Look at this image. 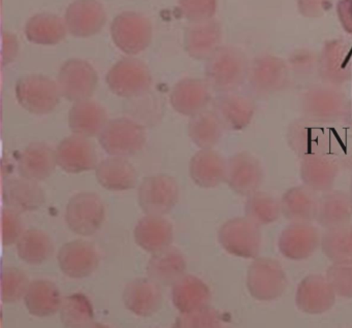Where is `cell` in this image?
Returning a JSON list of instances; mask_svg holds the SVG:
<instances>
[{"mask_svg":"<svg viewBox=\"0 0 352 328\" xmlns=\"http://www.w3.org/2000/svg\"><path fill=\"white\" fill-rule=\"evenodd\" d=\"M249 61L246 54L234 45H221L206 60L205 80L212 90L234 92L246 83Z\"/></svg>","mask_w":352,"mask_h":328,"instance_id":"6da1fadb","label":"cell"},{"mask_svg":"<svg viewBox=\"0 0 352 328\" xmlns=\"http://www.w3.org/2000/svg\"><path fill=\"white\" fill-rule=\"evenodd\" d=\"M348 100L341 87L324 83L313 85L300 97V113L315 123L329 125L342 121Z\"/></svg>","mask_w":352,"mask_h":328,"instance_id":"7a4b0ae2","label":"cell"},{"mask_svg":"<svg viewBox=\"0 0 352 328\" xmlns=\"http://www.w3.org/2000/svg\"><path fill=\"white\" fill-rule=\"evenodd\" d=\"M102 150L110 156H135L147 142V132L139 122L129 118L110 120L98 135Z\"/></svg>","mask_w":352,"mask_h":328,"instance_id":"3957f363","label":"cell"},{"mask_svg":"<svg viewBox=\"0 0 352 328\" xmlns=\"http://www.w3.org/2000/svg\"><path fill=\"white\" fill-rule=\"evenodd\" d=\"M289 78L285 60L273 54H261L250 61L246 82L254 96L265 98L281 92Z\"/></svg>","mask_w":352,"mask_h":328,"instance_id":"277c9868","label":"cell"},{"mask_svg":"<svg viewBox=\"0 0 352 328\" xmlns=\"http://www.w3.org/2000/svg\"><path fill=\"white\" fill-rule=\"evenodd\" d=\"M113 43L122 53L135 56L145 51L152 41L151 21L138 12H120L111 24Z\"/></svg>","mask_w":352,"mask_h":328,"instance_id":"5b68a950","label":"cell"},{"mask_svg":"<svg viewBox=\"0 0 352 328\" xmlns=\"http://www.w3.org/2000/svg\"><path fill=\"white\" fill-rule=\"evenodd\" d=\"M106 83L113 94L122 98H135L151 88L152 74L145 62L138 58L119 60L109 70Z\"/></svg>","mask_w":352,"mask_h":328,"instance_id":"8992f818","label":"cell"},{"mask_svg":"<svg viewBox=\"0 0 352 328\" xmlns=\"http://www.w3.org/2000/svg\"><path fill=\"white\" fill-rule=\"evenodd\" d=\"M19 105L34 115H47L60 102L61 93L57 82L44 74L22 76L15 87Z\"/></svg>","mask_w":352,"mask_h":328,"instance_id":"52a82bcc","label":"cell"},{"mask_svg":"<svg viewBox=\"0 0 352 328\" xmlns=\"http://www.w3.org/2000/svg\"><path fill=\"white\" fill-rule=\"evenodd\" d=\"M246 284L251 296L257 300L271 301L285 292L287 276L278 260L257 257L249 266Z\"/></svg>","mask_w":352,"mask_h":328,"instance_id":"ba28073f","label":"cell"},{"mask_svg":"<svg viewBox=\"0 0 352 328\" xmlns=\"http://www.w3.org/2000/svg\"><path fill=\"white\" fill-rule=\"evenodd\" d=\"M218 241L230 255L255 259L261 253V227L246 217H236L221 225L218 231Z\"/></svg>","mask_w":352,"mask_h":328,"instance_id":"9c48e42d","label":"cell"},{"mask_svg":"<svg viewBox=\"0 0 352 328\" xmlns=\"http://www.w3.org/2000/svg\"><path fill=\"white\" fill-rule=\"evenodd\" d=\"M65 223L76 234L90 237L100 230L106 218L102 198L94 192H81L69 200Z\"/></svg>","mask_w":352,"mask_h":328,"instance_id":"30bf717a","label":"cell"},{"mask_svg":"<svg viewBox=\"0 0 352 328\" xmlns=\"http://www.w3.org/2000/svg\"><path fill=\"white\" fill-rule=\"evenodd\" d=\"M179 196L178 183L166 173L145 177L138 189V201L146 215L164 216L178 204Z\"/></svg>","mask_w":352,"mask_h":328,"instance_id":"8fae6325","label":"cell"},{"mask_svg":"<svg viewBox=\"0 0 352 328\" xmlns=\"http://www.w3.org/2000/svg\"><path fill=\"white\" fill-rule=\"evenodd\" d=\"M56 82L61 96L75 103L91 98L98 87V76L89 62L73 58L61 65Z\"/></svg>","mask_w":352,"mask_h":328,"instance_id":"7c38bea8","label":"cell"},{"mask_svg":"<svg viewBox=\"0 0 352 328\" xmlns=\"http://www.w3.org/2000/svg\"><path fill=\"white\" fill-rule=\"evenodd\" d=\"M318 76L324 84L341 87L352 78V45L343 39H331L318 54Z\"/></svg>","mask_w":352,"mask_h":328,"instance_id":"4fadbf2b","label":"cell"},{"mask_svg":"<svg viewBox=\"0 0 352 328\" xmlns=\"http://www.w3.org/2000/svg\"><path fill=\"white\" fill-rule=\"evenodd\" d=\"M265 171L261 161L249 152H239L228 159L226 183L238 195H251L261 190Z\"/></svg>","mask_w":352,"mask_h":328,"instance_id":"5bb4252c","label":"cell"},{"mask_svg":"<svg viewBox=\"0 0 352 328\" xmlns=\"http://www.w3.org/2000/svg\"><path fill=\"white\" fill-rule=\"evenodd\" d=\"M321 243L318 228L312 223H290L278 239L280 253L289 260L300 261L310 258Z\"/></svg>","mask_w":352,"mask_h":328,"instance_id":"9a60e30c","label":"cell"},{"mask_svg":"<svg viewBox=\"0 0 352 328\" xmlns=\"http://www.w3.org/2000/svg\"><path fill=\"white\" fill-rule=\"evenodd\" d=\"M65 22L73 36L87 39L100 33L107 22V12L98 0H75L65 10Z\"/></svg>","mask_w":352,"mask_h":328,"instance_id":"2e32d148","label":"cell"},{"mask_svg":"<svg viewBox=\"0 0 352 328\" xmlns=\"http://www.w3.org/2000/svg\"><path fill=\"white\" fill-rule=\"evenodd\" d=\"M224 129L241 131L250 125L256 105L248 95L242 93H220L213 100V109Z\"/></svg>","mask_w":352,"mask_h":328,"instance_id":"e0dca14e","label":"cell"},{"mask_svg":"<svg viewBox=\"0 0 352 328\" xmlns=\"http://www.w3.org/2000/svg\"><path fill=\"white\" fill-rule=\"evenodd\" d=\"M57 262L65 276L72 278H84L91 276L98 267L100 254L89 241L76 239L60 248Z\"/></svg>","mask_w":352,"mask_h":328,"instance_id":"ac0fdd59","label":"cell"},{"mask_svg":"<svg viewBox=\"0 0 352 328\" xmlns=\"http://www.w3.org/2000/svg\"><path fill=\"white\" fill-rule=\"evenodd\" d=\"M57 166L67 173H86L98 166V155L94 144L83 136L73 135L63 138L56 150Z\"/></svg>","mask_w":352,"mask_h":328,"instance_id":"d6986e66","label":"cell"},{"mask_svg":"<svg viewBox=\"0 0 352 328\" xmlns=\"http://www.w3.org/2000/svg\"><path fill=\"white\" fill-rule=\"evenodd\" d=\"M286 142L290 150L302 159L314 153L325 152L329 135L324 126L302 116L290 122L286 131Z\"/></svg>","mask_w":352,"mask_h":328,"instance_id":"ffe728a7","label":"cell"},{"mask_svg":"<svg viewBox=\"0 0 352 328\" xmlns=\"http://www.w3.org/2000/svg\"><path fill=\"white\" fill-rule=\"evenodd\" d=\"M336 292L327 276L312 274L302 278L296 289V307L306 314L319 315L333 307Z\"/></svg>","mask_w":352,"mask_h":328,"instance_id":"44dd1931","label":"cell"},{"mask_svg":"<svg viewBox=\"0 0 352 328\" xmlns=\"http://www.w3.org/2000/svg\"><path fill=\"white\" fill-rule=\"evenodd\" d=\"M340 171L337 159L327 151L308 155L300 161V177L302 183L317 193L333 189Z\"/></svg>","mask_w":352,"mask_h":328,"instance_id":"7402d4cb","label":"cell"},{"mask_svg":"<svg viewBox=\"0 0 352 328\" xmlns=\"http://www.w3.org/2000/svg\"><path fill=\"white\" fill-rule=\"evenodd\" d=\"M211 90L206 80L195 78H183L170 91V105L180 115L193 117L206 111L211 103Z\"/></svg>","mask_w":352,"mask_h":328,"instance_id":"603a6c76","label":"cell"},{"mask_svg":"<svg viewBox=\"0 0 352 328\" xmlns=\"http://www.w3.org/2000/svg\"><path fill=\"white\" fill-rule=\"evenodd\" d=\"M222 41V28L215 19L204 22L190 23L184 33V49L189 57L207 60L215 53Z\"/></svg>","mask_w":352,"mask_h":328,"instance_id":"cb8c5ba5","label":"cell"},{"mask_svg":"<svg viewBox=\"0 0 352 328\" xmlns=\"http://www.w3.org/2000/svg\"><path fill=\"white\" fill-rule=\"evenodd\" d=\"M228 160L213 149H201L189 162V175L195 185L205 189L226 183Z\"/></svg>","mask_w":352,"mask_h":328,"instance_id":"d4e9b609","label":"cell"},{"mask_svg":"<svg viewBox=\"0 0 352 328\" xmlns=\"http://www.w3.org/2000/svg\"><path fill=\"white\" fill-rule=\"evenodd\" d=\"M125 307L139 317H150L162 307L160 286L149 278L131 281L122 294Z\"/></svg>","mask_w":352,"mask_h":328,"instance_id":"484cf974","label":"cell"},{"mask_svg":"<svg viewBox=\"0 0 352 328\" xmlns=\"http://www.w3.org/2000/svg\"><path fill=\"white\" fill-rule=\"evenodd\" d=\"M3 196L7 208L18 212H34L46 201L44 190L38 182L21 175L6 181Z\"/></svg>","mask_w":352,"mask_h":328,"instance_id":"4316f807","label":"cell"},{"mask_svg":"<svg viewBox=\"0 0 352 328\" xmlns=\"http://www.w3.org/2000/svg\"><path fill=\"white\" fill-rule=\"evenodd\" d=\"M133 235L135 243L144 251L157 253L172 245L174 227L164 216L146 215L135 225Z\"/></svg>","mask_w":352,"mask_h":328,"instance_id":"83f0119b","label":"cell"},{"mask_svg":"<svg viewBox=\"0 0 352 328\" xmlns=\"http://www.w3.org/2000/svg\"><path fill=\"white\" fill-rule=\"evenodd\" d=\"M57 166L56 153L49 144L36 142L28 144L20 155L18 171L21 177L40 182L48 179Z\"/></svg>","mask_w":352,"mask_h":328,"instance_id":"f1b7e54d","label":"cell"},{"mask_svg":"<svg viewBox=\"0 0 352 328\" xmlns=\"http://www.w3.org/2000/svg\"><path fill=\"white\" fill-rule=\"evenodd\" d=\"M319 196L305 185L294 186L284 192L280 199L282 216L290 223L316 221Z\"/></svg>","mask_w":352,"mask_h":328,"instance_id":"f546056e","label":"cell"},{"mask_svg":"<svg viewBox=\"0 0 352 328\" xmlns=\"http://www.w3.org/2000/svg\"><path fill=\"white\" fill-rule=\"evenodd\" d=\"M108 122L104 107L92 99L78 101L69 109V129L76 135L87 138L98 136Z\"/></svg>","mask_w":352,"mask_h":328,"instance_id":"4dcf8cb0","label":"cell"},{"mask_svg":"<svg viewBox=\"0 0 352 328\" xmlns=\"http://www.w3.org/2000/svg\"><path fill=\"white\" fill-rule=\"evenodd\" d=\"M187 270L184 255L177 248L170 247L152 254L147 264L148 278L160 286H173Z\"/></svg>","mask_w":352,"mask_h":328,"instance_id":"1f68e13d","label":"cell"},{"mask_svg":"<svg viewBox=\"0 0 352 328\" xmlns=\"http://www.w3.org/2000/svg\"><path fill=\"white\" fill-rule=\"evenodd\" d=\"M352 220V198L349 192L331 189L319 196L316 222L324 229L349 224Z\"/></svg>","mask_w":352,"mask_h":328,"instance_id":"d6a6232c","label":"cell"},{"mask_svg":"<svg viewBox=\"0 0 352 328\" xmlns=\"http://www.w3.org/2000/svg\"><path fill=\"white\" fill-rule=\"evenodd\" d=\"M173 305L183 313H190L209 307L211 290L195 274H185L172 286Z\"/></svg>","mask_w":352,"mask_h":328,"instance_id":"836d02e7","label":"cell"},{"mask_svg":"<svg viewBox=\"0 0 352 328\" xmlns=\"http://www.w3.org/2000/svg\"><path fill=\"white\" fill-rule=\"evenodd\" d=\"M96 177L98 184L109 191H127L133 189L138 181L137 171L123 157L110 156L98 162Z\"/></svg>","mask_w":352,"mask_h":328,"instance_id":"e575fe53","label":"cell"},{"mask_svg":"<svg viewBox=\"0 0 352 328\" xmlns=\"http://www.w3.org/2000/svg\"><path fill=\"white\" fill-rule=\"evenodd\" d=\"M58 287L48 280L30 282L24 303L30 315L38 318L51 317L60 309L63 303Z\"/></svg>","mask_w":352,"mask_h":328,"instance_id":"d590c367","label":"cell"},{"mask_svg":"<svg viewBox=\"0 0 352 328\" xmlns=\"http://www.w3.org/2000/svg\"><path fill=\"white\" fill-rule=\"evenodd\" d=\"M67 25L52 12H40L34 14L26 22L24 33L30 43L41 45H55L67 36Z\"/></svg>","mask_w":352,"mask_h":328,"instance_id":"8d00e7d4","label":"cell"},{"mask_svg":"<svg viewBox=\"0 0 352 328\" xmlns=\"http://www.w3.org/2000/svg\"><path fill=\"white\" fill-rule=\"evenodd\" d=\"M16 249L22 261L30 265H40L52 256L54 245L45 231L30 228L22 233Z\"/></svg>","mask_w":352,"mask_h":328,"instance_id":"74e56055","label":"cell"},{"mask_svg":"<svg viewBox=\"0 0 352 328\" xmlns=\"http://www.w3.org/2000/svg\"><path fill=\"white\" fill-rule=\"evenodd\" d=\"M188 135L191 142L201 149H213L221 140L224 127L213 111H201L190 118Z\"/></svg>","mask_w":352,"mask_h":328,"instance_id":"f35d334b","label":"cell"},{"mask_svg":"<svg viewBox=\"0 0 352 328\" xmlns=\"http://www.w3.org/2000/svg\"><path fill=\"white\" fill-rule=\"evenodd\" d=\"M244 212L245 217L259 227L273 224L282 216L280 200L261 190L247 196Z\"/></svg>","mask_w":352,"mask_h":328,"instance_id":"ab89813d","label":"cell"},{"mask_svg":"<svg viewBox=\"0 0 352 328\" xmlns=\"http://www.w3.org/2000/svg\"><path fill=\"white\" fill-rule=\"evenodd\" d=\"M59 315L65 328H87L94 323V305L85 294L75 293L63 299Z\"/></svg>","mask_w":352,"mask_h":328,"instance_id":"60d3db41","label":"cell"},{"mask_svg":"<svg viewBox=\"0 0 352 328\" xmlns=\"http://www.w3.org/2000/svg\"><path fill=\"white\" fill-rule=\"evenodd\" d=\"M321 250L333 263L352 260V224L325 229L321 235Z\"/></svg>","mask_w":352,"mask_h":328,"instance_id":"b9f144b4","label":"cell"},{"mask_svg":"<svg viewBox=\"0 0 352 328\" xmlns=\"http://www.w3.org/2000/svg\"><path fill=\"white\" fill-rule=\"evenodd\" d=\"M30 282L28 274L17 267H5L1 276V298L3 303H14L25 297Z\"/></svg>","mask_w":352,"mask_h":328,"instance_id":"7bdbcfd3","label":"cell"},{"mask_svg":"<svg viewBox=\"0 0 352 328\" xmlns=\"http://www.w3.org/2000/svg\"><path fill=\"white\" fill-rule=\"evenodd\" d=\"M221 318L213 307H206L190 313L180 314L172 328H220Z\"/></svg>","mask_w":352,"mask_h":328,"instance_id":"ee69618b","label":"cell"},{"mask_svg":"<svg viewBox=\"0 0 352 328\" xmlns=\"http://www.w3.org/2000/svg\"><path fill=\"white\" fill-rule=\"evenodd\" d=\"M290 74L298 78H308L318 74V54L310 49H296L290 54L287 61Z\"/></svg>","mask_w":352,"mask_h":328,"instance_id":"f6af8a7d","label":"cell"},{"mask_svg":"<svg viewBox=\"0 0 352 328\" xmlns=\"http://www.w3.org/2000/svg\"><path fill=\"white\" fill-rule=\"evenodd\" d=\"M327 278L336 294L352 298V260L331 264L327 270Z\"/></svg>","mask_w":352,"mask_h":328,"instance_id":"bcb514c9","label":"cell"},{"mask_svg":"<svg viewBox=\"0 0 352 328\" xmlns=\"http://www.w3.org/2000/svg\"><path fill=\"white\" fill-rule=\"evenodd\" d=\"M178 8L188 22H204L214 19L217 0H178Z\"/></svg>","mask_w":352,"mask_h":328,"instance_id":"7dc6e473","label":"cell"},{"mask_svg":"<svg viewBox=\"0 0 352 328\" xmlns=\"http://www.w3.org/2000/svg\"><path fill=\"white\" fill-rule=\"evenodd\" d=\"M19 214L7 206L3 210V243L5 245H16L24 232Z\"/></svg>","mask_w":352,"mask_h":328,"instance_id":"c3c4849f","label":"cell"},{"mask_svg":"<svg viewBox=\"0 0 352 328\" xmlns=\"http://www.w3.org/2000/svg\"><path fill=\"white\" fill-rule=\"evenodd\" d=\"M331 6V0H298V12L305 18H320Z\"/></svg>","mask_w":352,"mask_h":328,"instance_id":"681fc988","label":"cell"},{"mask_svg":"<svg viewBox=\"0 0 352 328\" xmlns=\"http://www.w3.org/2000/svg\"><path fill=\"white\" fill-rule=\"evenodd\" d=\"M19 54V39L10 31L3 32V50H1V64L3 67L13 63Z\"/></svg>","mask_w":352,"mask_h":328,"instance_id":"f907efd6","label":"cell"},{"mask_svg":"<svg viewBox=\"0 0 352 328\" xmlns=\"http://www.w3.org/2000/svg\"><path fill=\"white\" fill-rule=\"evenodd\" d=\"M337 14L340 24L348 34L352 35V0H339Z\"/></svg>","mask_w":352,"mask_h":328,"instance_id":"816d5d0a","label":"cell"},{"mask_svg":"<svg viewBox=\"0 0 352 328\" xmlns=\"http://www.w3.org/2000/svg\"><path fill=\"white\" fill-rule=\"evenodd\" d=\"M333 156L339 162L341 169L352 171V140L338 149L337 154H333Z\"/></svg>","mask_w":352,"mask_h":328,"instance_id":"f5cc1de1","label":"cell"},{"mask_svg":"<svg viewBox=\"0 0 352 328\" xmlns=\"http://www.w3.org/2000/svg\"><path fill=\"white\" fill-rule=\"evenodd\" d=\"M342 121L349 129L352 130V99L348 100L347 107H346Z\"/></svg>","mask_w":352,"mask_h":328,"instance_id":"db71d44e","label":"cell"},{"mask_svg":"<svg viewBox=\"0 0 352 328\" xmlns=\"http://www.w3.org/2000/svg\"><path fill=\"white\" fill-rule=\"evenodd\" d=\"M87 328H110L108 325L104 323H92L91 325L88 326Z\"/></svg>","mask_w":352,"mask_h":328,"instance_id":"11a10c76","label":"cell"},{"mask_svg":"<svg viewBox=\"0 0 352 328\" xmlns=\"http://www.w3.org/2000/svg\"><path fill=\"white\" fill-rule=\"evenodd\" d=\"M349 194L352 198V179H351V182H350Z\"/></svg>","mask_w":352,"mask_h":328,"instance_id":"9f6ffc18","label":"cell"},{"mask_svg":"<svg viewBox=\"0 0 352 328\" xmlns=\"http://www.w3.org/2000/svg\"><path fill=\"white\" fill-rule=\"evenodd\" d=\"M220 328H222V327H220Z\"/></svg>","mask_w":352,"mask_h":328,"instance_id":"6f0895ef","label":"cell"}]
</instances>
